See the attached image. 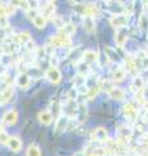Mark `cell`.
Segmentation results:
<instances>
[{
    "label": "cell",
    "mask_w": 148,
    "mask_h": 156,
    "mask_svg": "<svg viewBox=\"0 0 148 156\" xmlns=\"http://www.w3.org/2000/svg\"><path fill=\"white\" fill-rule=\"evenodd\" d=\"M49 47H55V48H60V47H70L72 46V41L70 37L65 34L64 31H58L56 35H52L51 38L48 39Z\"/></svg>",
    "instance_id": "1"
},
{
    "label": "cell",
    "mask_w": 148,
    "mask_h": 156,
    "mask_svg": "<svg viewBox=\"0 0 148 156\" xmlns=\"http://www.w3.org/2000/svg\"><path fill=\"white\" fill-rule=\"evenodd\" d=\"M73 11L76 12L78 16H91L95 17L99 14V9L93 4H77L73 7Z\"/></svg>",
    "instance_id": "2"
},
{
    "label": "cell",
    "mask_w": 148,
    "mask_h": 156,
    "mask_svg": "<svg viewBox=\"0 0 148 156\" xmlns=\"http://www.w3.org/2000/svg\"><path fill=\"white\" fill-rule=\"evenodd\" d=\"M44 77L47 78V80L51 82V83H58V82L61 81V73L60 70L57 69L56 66H49L48 69L46 70V73H44Z\"/></svg>",
    "instance_id": "3"
},
{
    "label": "cell",
    "mask_w": 148,
    "mask_h": 156,
    "mask_svg": "<svg viewBox=\"0 0 148 156\" xmlns=\"http://www.w3.org/2000/svg\"><path fill=\"white\" fill-rule=\"evenodd\" d=\"M69 122H70V117L65 116H58L56 119V124H55V133L60 134L62 131H65L69 126Z\"/></svg>",
    "instance_id": "4"
},
{
    "label": "cell",
    "mask_w": 148,
    "mask_h": 156,
    "mask_svg": "<svg viewBox=\"0 0 148 156\" xmlns=\"http://www.w3.org/2000/svg\"><path fill=\"white\" fill-rule=\"evenodd\" d=\"M78 109H79V107H78L77 101L74 99H68L66 103L64 104V112H65L68 117H73L78 115Z\"/></svg>",
    "instance_id": "5"
},
{
    "label": "cell",
    "mask_w": 148,
    "mask_h": 156,
    "mask_svg": "<svg viewBox=\"0 0 148 156\" xmlns=\"http://www.w3.org/2000/svg\"><path fill=\"white\" fill-rule=\"evenodd\" d=\"M111 25L116 29H121V27H125L126 23H127V16L126 14H115V16H112L111 20H109Z\"/></svg>",
    "instance_id": "6"
},
{
    "label": "cell",
    "mask_w": 148,
    "mask_h": 156,
    "mask_svg": "<svg viewBox=\"0 0 148 156\" xmlns=\"http://www.w3.org/2000/svg\"><path fill=\"white\" fill-rule=\"evenodd\" d=\"M127 38H129V33L125 27H121L116 31V35H115V42L118 47H123L125 43L127 42Z\"/></svg>",
    "instance_id": "7"
},
{
    "label": "cell",
    "mask_w": 148,
    "mask_h": 156,
    "mask_svg": "<svg viewBox=\"0 0 148 156\" xmlns=\"http://www.w3.org/2000/svg\"><path fill=\"white\" fill-rule=\"evenodd\" d=\"M17 120H18V113H17L16 109L7 111L5 113H4V116H3V122L5 125H9V126H12V125L16 124Z\"/></svg>",
    "instance_id": "8"
},
{
    "label": "cell",
    "mask_w": 148,
    "mask_h": 156,
    "mask_svg": "<svg viewBox=\"0 0 148 156\" xmlns=\"http://www.w3.org/2000/svg\"><path fill=\"white\" fill-rule=\"evenodd\" d=\"M82 25H83V30H85L86 33H88V34L93 33L95 29H96L95 18L91 17V16H85V18H83V21H82Z\"/></svg>",
    "instance_id": "9"
},
{
    "label": "cell",
    "mask_w": 148,
    "mask_h": 156,
    "mask_svg": "<svg viewBox=\"0 0 148 156\" xmlns=\"http://www.w3.org/2000/svg\"><path fill=\"white\" fill-rule=\"evenodd\" d=\"M13 91H14L13 85H8L5 89H4L2 92H0V104H5V103H8V101L12 99Z\"/></svg>",
    "instance_id": "10"
},
{
    "label": "cell",
    "mask_w": 148,
    "mask_h": 156,
    "mask_svg": "<svg viewBox=\"0 0 148 156\" xmlns=\"http://www.w3.org/2000/svg\"><path fill=\"white\" fill-rule=\"evenodd\" d=\"M92 139L97 142H105L108 139V131L105 128H96L92 131Z\"/></svg>",
    "instance_id": "11"
},
{
    "label": "cell",
    "mask_w": 148,
    "mask_h": 156,
    "mask_svg": "<svg viewBox=\"0 0 148 156\" xmlns=\"http://www.w3.org/2000/svg\"><path fill=\"white\" fill-rule=\"evenodd\" d=\"M123 115H125L126 119L129 120H135L138 116V109L134 107L132 103H127L123 105Z\"/></svg>",
    "instance_id": "12"
},
{
    "label": "cell",
    "mask_w": 148,
    "mask_h": 156,
    "mask_svg": "<svg viewBox=\"0 0 148 156\" xmlns=\"http://www.w3.org/2000/svg\"><path fill=\"white\" fill-rule=\"evenodd\" d=\"M16 83L21 89H27L30 86V77H29L27 73H19L16 78Z\"/></svg>",
    "instance_id": "13"
},
{
    "label": "cell",
    "mask_w": 148,
    "mask_h": 156,
    "mask_svg": "<svg viewBox=\"0 0 148 156\" xmlns=\"http://www.w3.org/2000/svg\"><path fill=\"white\" fill-rule=\"evenodd\" d=\"M38 120L41 121V124L48 126L52 124L53 116L51 113V111H42V112H39V115H38Z\"/></svg>",
    "instance_id": "14"
},
{
    "label": "cell",
    "mask_w": 148,
    "mask_h": 156,
    "mask_svg": "<svg viewBox=\"0 0 148 156\" xmlns=\"http://www.w3.org/2000/svg\"><path fill=\"white\" fill-rule=\"evenodd\" d=\"M82 57H83V61L87 62V64H91V62H96L99 61V53L92 51V50H87L82 53Z\"/></svg>",
    "instance_id": "15"
},
{
    "label": "cell",
    "mask_w": 148,
    "mask_h": 156,
    "mask_svg": "<svg viewBox=\"0 0 148 156\" xmlns=\"http://www.w3.org/2000/svg\"><path fill=\"white\" fill-rule=\"evenodd\" d=\"M107 2L108 4H111V5H108V8L115 14H120L122 11H125V5H123L120 0H107Z\"/></svg>",
    "instance_id": "16"
},
{
    "label": "cell",
    "mask_w": 148,
    "mask_h": 156,
    "mask_svg": "<svg viewBox=\"0 0 148 156\" xmlns=\"http://www.w3.org/2000/svg\"><path fill=\"white\" fill-rule=\"evenodd\" d=\"M7 146L11 148V151H13V152H19L22 148V142L19 138H17V136H11Z\"/></svg>",
    "instance_id": "17"
},
{
    "label": "cell",
    "mask_w": 148,
    "mask_h": 156,
    "mask_svg": "<svg viewBox=\"0 0 148 156\" xmlns=\"http://www.w3.org/2000/svg\"><path fill=\"white\" fill-rule=\"evenodd\" d=\"M108 95L111 96V99H113V100H118V101H121V100H123L125 99V96H126V94H125V91H123L122 89H120V87H113V89L108 92Z\"/></svg>",
    "instance_id": "18"
},
{
    "label": "cell",
    "mask_w": 148,
    "mask_h": 156,
    "mask_svg": "<svg viewBox=\"0 0 148 156\" xmlns=\"http://www.w3.org/2000/svg\"><path fill=\"white\" fill-rule=\"evenodd\" d=\"M144 87V80L140 77V76H136L134 80H132V83L130 86V89L136 92V91H142V89Z\"/></svg>",
    "instance_id": "19"
},
{
    "label": "cell",
    "mask_w": 148,
    "mask_h": 156,
    "mask_svg": "<svg viewBox=\"0 0 148 156\" xmlns=\"http://www.w3.org/2000/svg\"><path fill=\"white\" fill-rule=\"evenodd\" d=\"M9 4H12L14 8H21L23 11H30V7H29L27 0H9Z\"/></svg>",
    "instance_id": "20"
},
{
    "label": "cell",
    "mask_w": 148,
    "mask_h": 156,
    "mask_svg": "<svg viewBox=\"0 0 148 156\" xmlns=\"http://www.w3.org/2000/svg\"><path fill=\"white\" fill-rule=\"evenodd\" d=\"M104 53H105V56L108 57V60L109 61L116 62L118 60V53L116 52V50H113V48H111L109 46L104 47Z\"/></svg>",
    "instance_id": "21"
},
{
    "label": "cell",
    "mask_w": 148,
    "mask_h": 156,
    "mask_svg": "<svg viewBox=\"0 0 148 156\" xmlns=\"http://www.w3.org/2000/svg\"><path fill=\"white\" fill-rule=\"evenodd\" d=\"M33 23H34V26H37L38 29H44L46 27V23H47V20L43 14H37V16L33 18Z\"/></svg>",
    "instance_id": "22"
},
{
    "label": "cell",
    "mask_w": 148,
    "mask_h": 156,
    "mask_svg": "<svg viewBox=\"0 0 148 156\" xmlns=\"http://www.w3.org/2000/svg\"><path fill=\"white\" fill-rule=\"evenodd\" d=\"M27 74L30 78H34V80H38V78H42L43 77V72L39 69V68L37 66H30V68H27Z\"/></svg>",
    "instance_id": "23"
},
{
    "label": "cell",
    "mask_w": 148,
    "mask_h": 156,
    "mask_svg": "<svg viewBox=\"0 0 148 156\" xmlns=\"http://www.w3.org/2000/svg\"><path fill=\"white\" fill-rule=\"evenodd\" d=\"M125 77H126V72L123 68H117V69L113 72V81L115 82H121L125 80Z\"/></svg>",
    "instance_id": "24"
},
{
    "label": "cell",
    "mask_w": 148,
    "mask_h": 156,
    "mask_svg": "<svg viewBox=\"0 0 148 156\" xmlns=\"http://www.w3.org/2000/svg\"><path fill=\"white\" fill-rule=\"evenodd\" d=\"M125 64H126V69L129 70V72H131V73H135L136 72V61L131 56H126Z\"/></svg>",
    "instance_id": "25"
},
{
    "label": "cell",
    "mask_w": 148,
    "mask_h": 156,
    "mask_svg": "<svg viewBox=\"0 0 148 156\" xmlns=\"http://www.w3.org/2000/svg\"><path fill=\"white\" fill-rule=\"evenodd\" d=\"M77 66H78L77 68V69H78V74L82 76V77H86L88 73H90V66H88V64H87V62H85V61L79 62Z\"/></svg>",
    "instance_id": "26"
},
{
    "label": "cell",
    "mask_w": 148,
    "mask_h": 156,
    "mask_svg": "<svg viewBox=\"0 0 148 156\" xmlns=\"http://www.w3.org/2000/svg\"><path fill=\"white\" fill-rule=\"evenodd\" d=\"M26 156H42L41 148L37 144H30L26 150Z\"/></svg>",
    "instance_id": "27"
},
{
    "label": "cell",
    "mask_w": 148,
    "mask_h": 156,
    "mask_svg": "<svg viewBox=\"0 0 148 156\" xmlns=\"http://www.w3.org/2000/svg\"><path fill=\"white\" fill-rule=\"evenodd\" d=\"M99 87H100V90H104L107 92H109L115 86H113V82L112 81H107V80L104 81V80H103V81L99 82Z\"/></svg>",
    "instance_id": "28"
},
{
    "label": "cell",
    "mask_w": 148,
    "mask_h": 156,
    "mask_svg": "<svg viewBox=\"0 0 148 156\" xmlns=\"http://www.w3.org/2000/svg\"><path fill=\"white\" fill-rule=\"evenodd\" d=\"M139 27L142 29L143 31H147L148 30V17L146 13H142L140 17H139Z\"/></svg>",
    "instance_id": "29"
},
{
    "label": "cell",
    "mask_w": 148,
    "mask_h": 156,
    "mask_svg": "<svg viewBox=\"0 0 148 156\" xmlns=\"http://www.w3.org/2000/svg\"><path fill=\"white\" fill-rule=\"evenodd\" d=\"M53 13H55V5L52 3L47 4L43 9V16L44 17H53Z\"/></svg>",
    "instance_id": "30"
},
{
    "label": "cell",
    "mask_w": 148,
    "mask_h": 156,
    "mask_svg": "<svg viewBox=\"0 0 148 156\" xmlns=\"http://www.w3.org/2000/svg\"><path fill=\"white\" fill-rule=\"evenodd\" d=\"M61 31H64L65 34H68V35H72V34L76 33V23H73V22L65 23V26L61 29Z\"/></svg>",
    "instance_id": "31"
},
{
    "label": "cell",
    "mask_w": 148,
    "mask_h": 156,
    "mask_svg": "<svg viewBox=\"0 0 148 156\" xmlns=\"http://www.w3.org/2000/svg\"><path fill=\"white\" fill-rule=\"evenodd\" d=\"M52 22H53V25H55L57 29H60V30L64 26H65V23H66L65 21H64V18L58 17V16H53L52 17Z\"/></svg>",
    "instance_id": "32"
},
{
    "label": "cell",
    "mask_w": 148,
    "mask_h": 156,
    "mask_svg": "<svg viewBox=\"0 0 148 156\" xmlns=\"http://www.w3.org/2000/svg\"><path fill=\"white\" fill-rule=\"evenodd\" d=\"M99 92H100V87H99V85L92 86V87H88V92H87L88 99H92V98H95L99 94Z\"/></svg>",
    "instance_id": "33"
},
{
    "label": "cell",
    "mask_w": 148,
    "mask_h": 156,
    "mask_svg": "<svg viewBox=\"0 0 148 156\" xmlns=\"http://www.w3.org/2000/svg\"><path fill=\"white\" fill-rule=\"evenodd\" d=\"M118 135L123 136V138H126V139H130L131 130L129 128H125V126H122V128H120V130H118Z\"/></svg>",
    "instance_id": "34"
},
{
    "label": "cell",
    "mask_w": 148,
    "mask_h": 156,
    "mask_svg": "<svg viewBox=\"0 0 148 156\" xmlns=\"http://www.w3.org/2000/svg\"><path fill=\"white\" fill-rule=\"evenodd\" d=\"M9 136L5 131H0V144H8V140H9Z\"/></svg>",
    "instance_id": "35"
},
{
    "label": "cell",
    "mask_w": 148,
    "mask_h": 156,
    "mask_svg": "<svg viewBox=\"0 0 148 156\" xmlns=\"http://www.w3.org/2000/svg\"><path fill=\"white\" fill-rule=\"evenodd\" d=\"M135 100H136L139 104H144L146 101H147V100L144 99V95H143L142 91H136V92H135Z\"/></svg>",
    "instance_id": "36"
},
{
    "label": "cell",
    "mask_w": 148,
    "mask_h": 156,
    "mask_svg": "<svg viewBox=\"0 0 148 156\" xmlns=\"http://www.w3.org/2000/svg\"><path fill=\"white\" fill-rule=\"evenodd\" d=\"M25 47H26V48H27V51H30V52H33V51H35V50H37V48H35V43H34L31 39H30L29 42L25 43Z\"/></svg>",
    "instance_id": "37"
},
{
    "label": "cell",
    "mask_w": 148,
    "mask_h": 156,
    "mask_svg": "<svg viewBox=\"0 0 148 156\" xmlns=\"http://www.w3.org/2000/svg\"><path fill=\"white\" fill-rule=\"evenodd\" d=\"M27 3L31 11H37L38 9V0H27Z\"/></svg>",
    "instance_id": "38"
},
{
    "label": "cell",
    "mask_w": 148,
    "mask_h": 156,
    "mask_svg": "<svg viewBox=\"0 0 148 156\" xmlns=\"http://www.w3.org/2000/svg\"><path fill=\"white\" fill-rule=\"evenodd\" d=\"M5 9H7V14L8 16H11V14L14 13V11H16V8H14L12 4H8V5H5Z\"/></svg>",
    "instance_id": "39"
},
{
    "label": "cell",
    "mask_w": 148,
    "mask_h": 156,
    "mask_svg": "<svg viewBox=\"0 0 148 156\" xmlns=\"http://www.w3.org/2000/svg\"><path fill=\"white\" fill-rule=\"evenodd\" d=\"M140 77L143 78V80H146V77H147V80H148V70L142 72V73H140Z\"/></svg>",
    "instance_id": "40"
},
{
    "label": "cell",
    "mask_w": 148,
    "mask_h": 156,
    "mask_svg": "<svg viewBox=\"0 0 148 156\" xmlns=\"http://www.w3.org/2000/svg\"><path fill=\"white\" fill-rule=\"evenodd\" d=\"M73 156H87L86 152H77V154H74Z\"/></svg>",
    "instance_id": "41"
},
{
    "label": "cell",
    "mask_w": 148,
    "mask_h": 156,
    "mask_svg": "<svg viewBox=\"0 0 148 156\" xmlns=\"http://www.w3.org/2000/svg\"><path fill=\"white\" fill-rule=\"evenodd\" d=\"M47 2H48V3H53V2H55V0H47Z\"/></svg>",
    "instance_id": "42"
},
{
    "label": "cell",
    "mask_w": 148,
    "mask_h": 156,
    "mask_svg": "<svg viewBox=\"0 0 148 156\" xmlns=\"http://www.w3.org/2000/svg\"><path fill=\"white\" fill-rule=\"evenodd\" d=\"M0 2H2V0H0ZM0 5H2V3H0Z\"/></svg>",
    "instance_id": "43"
},
{
    "label": "cell",
    "mask_w": 148,
    "mask_h": 156,
    "mask_svg": "<svg viewBox=\"0 0 148 156\" xmlns=\"http://www.w3.org/2000/svg\"><path fill=\"white\" fill-rule=\"evenodd\" d=\"M105 2H107V0H105Z\"/></svg>",
    "instance_id": "44"
}]
</instances>
